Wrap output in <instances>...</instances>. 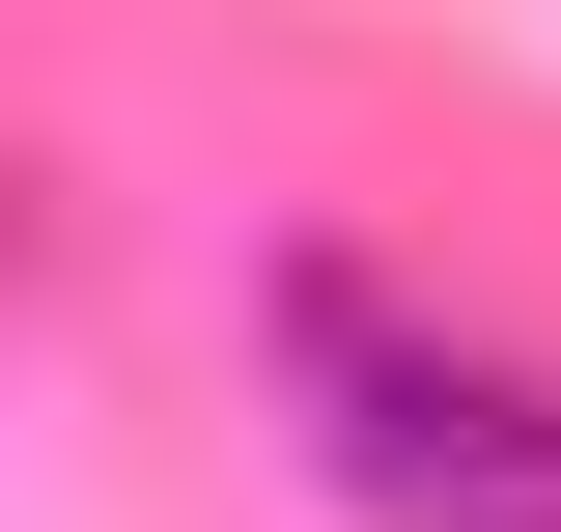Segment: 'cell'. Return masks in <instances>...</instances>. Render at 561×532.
Masks as SVG:
<instances>
[{"instance_id": "6da1fadb", "label": "cell", "mask_w": 561, "mask_h": 532, "mask_svg": "<svg viewBox=\"0 0 561 532\" xmlns=\"http://www.w3.org/2000/svg\"><path fill=\"white\" fill-rule=\"evenodd\" d=\"M280 449L337 476L365 532H561V365L309 253V280H280Z\"/></svg>"}]
</instances>
